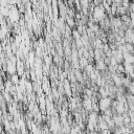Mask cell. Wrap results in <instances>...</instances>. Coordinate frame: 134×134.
Instances as JSON below:
<instances>
[{
  "mask_svg": "<svg viewBox=\"0 0 134 134\" xmlns=\"http://www.w3.org/2000/svg\"><path fill=\"white\" fill-rule=\"evenodd\" d=\"M111 103H112V100L110 98H103V99H101V101H100V109L102 111H105L106 109H108L111 106Z\"/></svg>",
  "mask_w": 134,
  "mask_h": 134,
  "instance_id": "6da1fadb",
  "label": "cell"
},
{
  "mask_svg": "<svg viewBox=\"0 0 134 134\" xmlns=\"http://www.w3.org/2000/svg\"><path fill=\"white\" fill-rule=\"evenodd\" d=\"M125 47H126V50L130 53H133V44L132 43H126L125 44Z\"/></svg>",
  "mask_w": 134,
  "mask_h": 134,
  "instance_id": "7a4b0ae2",
  "label": "cell"
},
{
  "mask_svg": "<svg viewBox=\"0 0 134 134\" xmlns=\"http://www.w3.org/2000/svg\"><path fill=\"white\" fill-rule=\"evenodd\" d=\"M124 1V0H113V2H115V3H121Z\"/></svg>",
  "mask_w": 134,
  "mask_h": 134,
  "instance_id": "3957f363",
  "label": "cell"
},
{
  "mask_svg": "<svg viewBox=\"0 0 134 134\" xmlns=\"http://www.w3.org/2000/svg\"><path fill=\"white\" fill-rule=\"evenodd\" d=\"M133 53H134V44H133Z\"/></svg>",
  "mask_w": 134,
  "mask_h": 134,
  "instance_id": "277c9868",
  "label": "cell"
}]
</instances>
